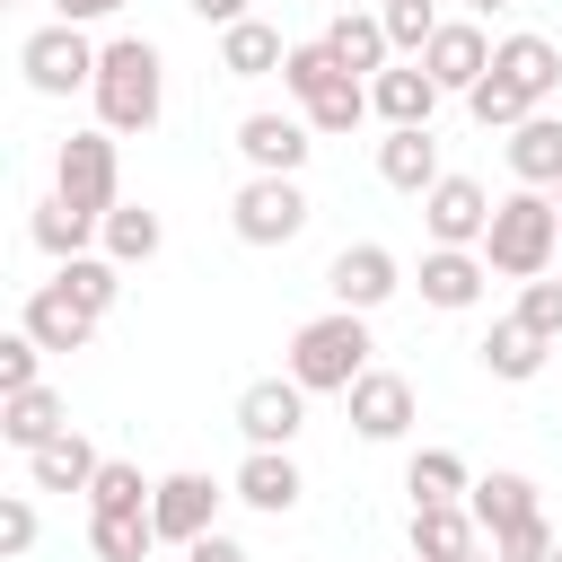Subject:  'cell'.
<instances>
[{
    "label": "cell",
    "mask_w": 562,
    "mask_h": 562,
    "mask_svg": "<svg viewBox=\"0 0 562 562\" xmlns=\"http://www.w3.org/2000/svg\"><path fill=\"white\" fill-rule=\"evenodd\" d=\"M334 79H351V70H342V61L325 53V35H307V44H290V61H281V88H290L299 105H316V97H325Z\"/></svg>",
    "instance_id": "e575fe53"
},
{
    "label": "cell",
    "mask_w": 562,
    "mask_h": 562,
    "mask_svg": "<svg viewBox=\"0 0 562 562\" xmlns=\"http://www.w3.org/2000/svg\"><path fill=\"white\" fill-rule=\"evenodd\" d=\"M553 562H562V544H553Z\"/></svg>",
    "instance_id": "681fc988"
},
{
    "label": "cell",
    "mask_w": 562,
    "mask_h": 562,
    "mask_svg": "<svg viewBox=\"0 0 562 562\" xmlns=\"http://www.w3.org/2000/svg\"><path fill=\"white\" fill-rule=\"evenodd\" d=\"M26 544H35V501L9 492V501H0V553H26Z\"/></svg>",
    "instance_id": "60d3db41"
},
{
    "label": "cell",
    "mask_w": 562,
    "mask_h": 562,
    "mask_svg": "<svg viewBox=\"0 0 562 562\" xmlns=\"http://www.w3.org/2000/svg\"><path fill=\"white\" fill-rule=\"evenodd\" d=\"M378 176H386L395 193H430V184L448 176V167H439V140H430V123H422V132H386V140H378Z\"/></svg>",
    "instance_id": "cb8c5ba5"
},
{
    "label": "cell",
    "mask_w": 562,
    "mask_h": 562,
    "mask_svg": "<svg viewBox=\"0 0 562 562\" xmlns=\"http://www.w3.org/2000/svg\"><path fill=\"white\" fill-rule=\"evenodd\" d=\"M465 562H501V553H492V544H483V553H465Z\"/></svg>",
    "instance_id": "bcb514c9"
},
{
    "label": "cell",
    "mask_w": 562,
    "mask_h": 562,
    "mask_svg": "<svg viewBox=\"0 0 562 562\" xmlns=\"http://www.w3.org/2000/svg\"><path fill=\"white\" fill-rule=\"evenodd\" d=\"M70 430V404L53 395V386H26V395H0V439L18 448V457H35L44 439H61Z\"/></svg>",
    "instance_id": "44dd1931"
},
{
    "label": "cell",
    "mask_w": 562,
    "mask_h": 562,
    "mask_svg": "<svg viewBox=\"0 0 562 562\" xmlns=\"http://www.w3.org/2000/svg\"><path fill=\"white\" fill-rule=\"evenodd\" d=\"M342 9H378V0H342Z\"/></svg>",
    "instance_id": "7dc6e473"
},
{
    "label": "cell",
    "mask_w": 562,
    "mask_h": 562,
    "mask_svg": "<svg viewBox=\"0 0 562 562\" xmlns=\"http://www.w3.org/2000/svg\"><path fill=\"white\" fill-rule=\"evenodd\" d=\"M228 228H237L246 246H290V237L307 228V193H299V176H246L237 202H228Z\"/></svg>",
    "instance_id": "8992f818"
},
{
    "label": "cell",
    "mask_w": 562,
    "mask_h": 562,
    "mask_svg": "<svg viewBox=\"0 0 562 562\" xmlns=\"http://www.w3.org/2000/svg\"><path fill=\"white\" fill-rule=\"evenodd\" d=\"M369 316H351V307H325V316H307L299 334H290V378L307 386V395H351L360 378H369Z\"/></svg>",
    "instance_id": "3957f363"
},
{
    "label": "cell",
    "mask_w": 562,
    "mask_h": 562,
    "mask_svg": "<svg viewBox=\"0 0 562 562\" xmlns=\"http://www.w3.org/2000/svg\"><path fill=\"white\" fill-rule=\"evenodd\" d=\"M97 53L105 44H88V26H35L26 44H18V70H26V88L35 97H70V88H97Z\"/></svg>",
    "instance_id": "277c9868"
},
{
    "label": "cell",
    "mask_w": 562,
    "mask_h": 562,
    "mask_svg": "<svg viewBox=\"0 0 562 562\" xmlns=\"http://www.w3.org/2000/svg\"><path fill=\"white\" fill-rule=\"evenodd\" d=\"M342 404H351V430H360V439H378V448L413 430V378H395V369H369Z\"/></svg>",
    "instance_id": "5bb4252c"
},
{
    "label": "cell",
    "mask_w": 562,
    "mask_h": 562,
    "mask_svg": "<svg viewBox=\"0 0 562 562\" xmlns=\"http://www.w3.org/2000/svg\"><path fill=\"white\" fill-rule=\"evenodd\" d=\"M483 281H492V263H483L474 246H430V255H422V299H430V307H448V316H457V307H474V299H483Z\"/></svg>",
    "instance_id": "d6986e66"
},
{
    "label": "cell",
    "mask_w": 562,
    "mask_h": 562,
    "mask_svg": "<svg viewBox=\"0 0 562 562\" xmlns=\"http://www.w3.org/2000/svg\"><path fill=\"white\" fill-rule=\"evenodd\" d=\"M281 61H290V44H281V26H263V18H246V26L220 35V70H228V79H281Z\"/></svg>",
    "instance_id": "484cf974"
},
{
    "label": "cell",
    "mask_w": 562,
    "mask_h": 562,
    "mask_svg": "<svg viewBox=\"0 0 562 562\" xmlns=\"http://www.w3.org/2000/svg\"><path fill=\"white\" fill-rule=\"evenodd\" d=\"M509 176H518L527 193H553V184H562V114H527V123L509 132Z\"/></svg>",
    "instance_id": "7402d4cb"
},
{
    "label": "cell",
    "mask_w": 562,
    "mask_h": 562,
    "mask_svg": "<svg viewBox=\"0 0 562 562\" xmlns=\"http://www.w3.org/2000/svg\"><path fill=\"white\" fill-rule=\"evenodd\" d=\"M88 237H105V220H88V211H70L61 193H44V202H35V246H44L53 263H70V255H88Z\"/></svg>",
    "instance_id": "f546056e"
},
{
    "label": "cell",
    "mask_w": 562,
    "mask_h": 562,
    "mask_svg": "<svg viewBox=\"0 0 562 562\" xmlns=\"http://www.w3.org/2000/svg\"><path fill=\"white\" fill-rule=\"evenodd\" d=\"M553 211H562V184H553Z\"/></svg>",
    "instance_id": "c3c4849f"
},
{
    "label": "cell",
    "mask_w": 562,
    "mask_h": 562,
    "mask_svg": "<svg viewBox=\"0 0 562 562\" xmlns=\"http://www.w3.org/2000/svg\"><path fill=\"white\" fill-rule=\"evenodd\" d=\"M369 114H386V132H422L439 114V79L422 61H395V70L369 79Z\"/></svg>",
    "instance_id": "9a60e30c"
},
{
    "label": "cell",
    "mask_w": 562,
    "mask_h": 562,
    "mask_svg": "<svg viewBox=\"0 0 562 562\" xmlns=\"http://www.w3.org/2000/svg\"><path fill=\"white\" fill-rule=\"evenodd\" d=\"M465 114H474V123H483V132H518V123H527V114H536V105H527V88H509V79H501V70H483V88H474V97H465Z\"/></svg>",
    "instance_id": "d590c367"
},
{
    "label": "cell",
    "mask_w": 562,
    "mask_h": 562,
    "mask_svg": "<svg viewBox=\"0 0 562 562\" xmlns=\"http://www.w3.org/2000/svg\"><path fill=\"white\" fill-rule=\"evenodd\" d=\"M299 114H307V132H351V123L369 114V79H334V88H325L316 105H299Z\"/></svg>",
    "instance_id": "8d00e7d4"
},
{
    "label": "cell",
    "mask_w": 562,
    "mask_h": 562,
    "mask_svg": "<svg viewBox=\"0 0 562 562\" xmlns=\"http://www.w3.org/2000/svg\"><path fill=\"white\" fill-rule=\"evenodd\" d=\"M184 562H246V544H237V536H220V527H211V536H202V544H184Z\"/></svg>",
    "instance_id": "7bdbcfd3"
},
{
    "label": "cell",
    "mask_w": 562,
    "mask_h": 562,
    "mask_svg": "<svg viewBox=\"0 0 562 562\" xmlns=\"http://www.w3.org/2000/svg\"><path fill=\"white\" fill-rule=\"evenodd\" d=\"M97 465H105V457H97L79 430H61V439H44V448L26 457V483H35V492H88Z\"/></svg>",
    "instance_id": "d4e9b609"
},
{
    "label": "cell",
    "mask_w": 562,
    "mask_h": 562,
    "mask_svg": "<svg viewBox=\"0 0 562 562\" xmlns=\"http://www.w3.org/2000/svg\"><path fill=\"white\" fill-rule=\"evenodd\" d=\"M465 509H474V527H483V536H509V527H527V518H544V509H536V483H527V474H509V465H492V474H474V492H465Z\"/></svg>",
    "instance_id": "ffe728a7"
},
{
    "label": "cell",
    "mask_w": 562,
    "mask_h": 562,
    "mask_svg": "<svg viewBox=\"0 0 562 562\" xmlns=\"http://www.w3.org/2000/svg\"><path fill=\"white\" fill-rule=\"evenodd\" d=\"M518 325L536 334V342H562V281L544 272V281H518Z\"/></svg>",
    "instance_id": "f35d334b"
},
{
    "label": "cell",
    "mask_w": 562,
    "mask_h": 562,
    "mask_svg": "<svg viewBox=\"0 0 562 562\" xmlns=\"http://www.w3.org/2000/svg\"><path fill=\"white\" fill-rule=\"evenodd\" d=\"M114 9H123V0H53L61 26H97V18H114Z\"/></svg>",
    "instance_id": "ee69618b"
},
{
    "label": "cell",
    "mask_w": 562,
    "mask_h": 562,
    "mask_svg": "<svg viewBox=\"0 0 562 562\" xmlns=\"http://www.w3.org/2000/svg\"><path fill=\"white\" fill-rule=\"evenodd\" d=\"M237 149H246L255 176H299L307 149H316V132H307V114H246L237 123Z\"/></svg>",
    "instance_id": "7c38bea8"
},
{
    "label": "cell",
    "mask_w": 562,
    "mask_h": 562,
    "mask_svg": "<svg viewBox=\"0 0 562 562\" xmlns=\"http://www.w3.org/2000/svg\"><path fill=\"white\" fill-rule=\"evenodd\" d=\"M123 176H114V132H70L61 149H53V193L70 202V211H88V220H105L123 193H114Z\"/></svg>",
    "instance_id": "5b68a950"
},
{
    "label": "cell",
    "mask_w": 562,
    "mask_h": 562,
    "mask_svg": "<svg viewBox=\"0 0 562 562\" xmlns=\"http://www.w3.org/2000/svg\"><path fill=\"white\" fill-rule=\"evenodd\" d=\"M483 263L501 272V281H544L553 263H562V211H553V193H501L492 202V228H483Z\"/></svg>",
    "instance_id": "7a4b0ae2"
},
{
    "label": "cell",
    "mask_w": 562,
    "mask_h": 562,
    "mask_svg": "<svg viewBox=\"0 0 562 562\" xmlns=\"http://www.w3.org/2000/svg\"><path fill=\"white\" fill-rule=\"evenodd\" d=\"M18 325H26L44 351H88V342H97V316H88L61 281H35V290H26V307H18Z\"/></svg>",
    "instance_id": "4fadbf2b"
},
{
    "label": "cell",
    "mask_w": 562,
    "mask_h": 562,
    "mask_svg": "<svg viewBox=\"0 0 562 562\" xmlns=\"http://www.w3.org/2000/svg\"><path fill=\"white\" fill-rule=\"evenodd\" d=\"M88 544H97V562H149V553H158V518H149V509L88 518Z\"/></svg>",
    "instance_id": "4dcf8cb0"
},
{
    "label": "cell",
    "mask_w": 562,
    "mask_h": 562,
    "mask_svg": "<svg viewBox=\"0 0 562 562\" xmlns=\"http://www.w3.org/2000/svg\"><path fill=\"white\" fill-rule=\"evenodd\" d=\"M97 132H149L158 114H167V53L149 44V35H114L105 53H97Z\"/></svg>",
    "instance_id": "6da1fadb"
},
{
    "label": "cell",
    "mask_w": 562,
    "mask_h": 562,
    "mask_svg": "<svg viewBox=\"0 0 562 562\" xmlns=\"http://www.w3.org/2000/svg\"><path fill=\"white\" fill-rule=\"evenodd\" d=\"M492 70H501L509 88H527V105L544 114V97L562 88V44H544V35H501V44H492Z\"/></svg>",
    "instance_id": "ac0fdd59"
},
{
    "label": "cell",
    "mask_w": 562,
    "mask_h": 562,
    "mask_svg": "<svg viewBox=\"0 0 562 562\" xmlns=\"http://www.w3.org/2000/svg\"><path fill=\"white\" fill-rule=\"evenodd\" d=\"M325 53H334L351 79H378V70H395V44H386L378 9H334V26H325Z\"/></svg>",
    "instance_id": "e0dca14e"
},
{
    "label": "cell",
    "mask_w": 562,
    "mask_h": 562,
    "mask_svg": "<svg viewBox=\"0 0 562 562\" xmlns=\"http://www.w3.org/2000/svg\"><path fill=\"white\" fill-rule=\"evenodd\" d=\"M325 290H334V307H351V316H369V307H386L395 290H404V263L386 255V246H342L334 263H325Z\"/></svg>",
    "instance_id": "ba28073f"
},
{
    "label": "cell",
    "mask_w": 562,
    "mask_h": 562,
    "mask_svg": "<svg viewBox=\"0 0 562 562\" xmlns=\"http://www.w3.org/2000/svg\"><path fill=\"white\" fill-rule=\"evenodd\" d=\"M553 544H562V536H553L544 518H527V527H509V536H492V553H501V562H553Z\"/></svg>",
    "instance_id": "ab89813d"
},
{
    "label": "cell",
    "mask_w": 562,
    "mask_h": 562,
    "mask_svg": "<svg viewBox=\"0 0 562 562\" xmlns=\"http://www.w3.org/2000/svg\"><path fill=\"white\" fill-rule=\"evenodd\" d=\"M149 518H158V544H202L211 536V518H220V483L211 474H158V501H149Z\"/></svg>",
    "instance_id": "30bf717a"
},
{
    "label": "cell",
    "mask_w": 562,
    "mask_h": 562,
    "mask_svg": "<svg viewBox=\"0 0 562 562\" xmlns=\"http://www.w3.org/2000/svg\"><path fill=\"white\" fill-rule=\"evenodd\" d=\"M184 9H193V18H202V26H220V35H228V26H246V18H255V9H246V0H184Z\"/></svg>",
    "instance_id": "b9f144b4"
},
{
    "label": "cell",
    "mask_w": 562,
    "mask_h": 562,
    "mask_svg": "<svg viewBox=\"0 0 562 562\" xmlns=\"http://www.w3.org/2000/svg\"><path fill=\"white\" fill-rule=\"evenodd\" d=\"M404 492H413V509H448V501H465V492H474V474H465V457H457V448H413Z\"/></svg>",
    "instance_id": "4316f807"
},
{
    "label": "cell",
    "mask_w": 562,
    "mask_h": 562,
    "mask_svg": "<svg viewBox=\"0 0 562 562\" xmlns=\"http://www.w3.org/2000/svg\"><path fill=\"white\" fill-rule=\"evenodd\" d=\"M422 228H430V246H474V255H483L492 193H483L474 176H439V184L422 193Z\"/></svg>",
    "instance_id": "52a82bcc"
},
{
    "label": "cell",
    "mask_w": 562,
    "mask_h": 562,
    "mask_svg": "<svg viewBox=\"0 0 562 562\" xmlns=\"http://www.w3.org/2000/svg\"><path fill=\"white\" fill-rule=\"evenodd\" d=\"M378 26H386V44H395V61H422L448 18H439V0H378Z\"/></svg>",
    "instance_id": "d6a6232c"
},
{
    "label": "cell",
    "mask_w": 562,
    "mask_h": 562,
    "mask_svg": "<svg viewBox=\"0 0 562 562\" xmlns=\"http://www.w3.org/2000/svg\"><path fill=\"white\" fill-rule=\"evenodd\" d=\"M465 9H509V0H465Z\"/></svg>",
    "instance_id": "f6af8a7d"
},
{
    "label": "cell",
    "mask_w": 562,
    "mask_h": 562,
    "mask_svg": "<svg viewBox=\"0 0 562 562\" xmlns=\"http://www.w3.org/2000/svg\"><path fill=\"white\" fill-rule=\"evenodd\" d=\"M553 272H562V263H553Z\"/></svg>",
    "instance_id": "f907efd6"
},
{
    "label": "cell",
    "mask_w": 562,
    "mask_h": 562,
    "mask_svg": "<svg viewBox=\"0 0 562 562\" xmlns=\"http://www.w3.org/2000/svg\"><path fill=\"white\" fill-rule=\"evenodd\" d=\"M465 553H483V527H474L465 501H448V509H413V562H465Z\"/></svg>",
    "instance_id": "603a6c76"
},
{
    "label": "cell",
    "mask_w": 562,
    "mask_h": 562,
    "mask_svg": "<svg viewBox=\"0 0 562 562\" xmlns=\"http://www.w3.org/2000/svg\"><path fill=\"white\" fill-rule=\"evenodd\" d=\"M53 281H61L88 316H105V307L123 299V263H114V255H70V263H53Z\"/></svg>",
    "instance_id": "1f68e13d"
},
{
    "label": "cell",
    "mask_w": 562,
    "mask_h": 562,
    "mask_svg": "<svg viewBox=\"0 0 562 562\" xmlns=\"http://www.w3.org/2000/svg\"><path fill=\"white\" fill-rule=\"evenodd\" d=\"M474 351H483V369H492L501 386H527V378L544 369V351H553V342H536V334H527L518 316H501V325H492V334H483Z\"/></svg>",
    "instance_id": "83f0119b"
},
{
    "label": "cell",
    "mask_w": 562,
    "mask_h": 562,
    "mask_svg": "<svg viewBox=\"0 0 562 562\" xmlns=\"http://www.w3.org/2000/svg\"><path fill=\"white\" fill-rule=\"evenodd\" d=\"M237 430H246V448H290L307 430V386L299 378H255L237 395Z\"/></svg>",
    "instance_id": "9c48e42d"
},
{
    "label": "cell",
    "mask_w": 562,
    "mask_h": 562,
    "mask_svg": "<svg viewBox=\"0 0 562 562\" xmlns=\"http://www.w3.org/2000/svg\"><path fill=\"white\" fill-rule=\"evenodd\" d=\"M158 501V483L140 474V465H123V457H105L97 465V483H88V518H114V509H149Z\"/></svg>",
    "instance_id": "836d02e7"
},
{
    "label": "cell",
    "mask_w": 562,
    "mask_h": 562,
    "mask_svg": "<svg viewBox=\"0 0 562 562\" xmlns=\"http://www.w3.org/2000/svg\"><path fill=\"white\" fill-rule=\"evenodd\" d=\"M246 509H263V518H281V509H299V457L290 448H246V465H237V483H228Z\"/></svg>",
    "instance_id": "2e32d148"
},
{
    "label": "cell",
    "mask_w": 562,
    "mask_h": 562,
    "mask_svg": "<svg viewBox=\"0 0 562 562\" xmlns=\"http://www.w3.org/2000/svg\"><path fill=\"white\" fill-rule=\"evenodd\" d=\"M158 246H167V220H158L149 202H114V211H105V255H114L123 272H132V263H149Z\"/></svg>",
    "instance_id": "f1b7e54d"
},
{
    "label": "cell",
    "mask_w": 562,
    "mask_h": 562,
    "mask_svg": "<svg viewBox=\"0 0 562 562\" xmlns=\"http://www.w3.org/2000/svg\"><path fill=\"white\" fill-rule=\"evenodd\" d=\"M422 70L439 79V97H474V88H483V70H492V44H483V26H474V18H448V26L430 35Z\"/></svg>",
    "instance_id": "8fae6325"
},
{
    "label": "cell",
    "mask_w": 562,
    "mask_h": 562,
    "mask_svg": "<svg viewBox=\"0 0 562 562\" xmlns=\"http://www.w3.org/2000/svg\"><path fill=\"white\" fill-rule=\"evenodd\" d=\"M26 386H44V342L18 325V334H0V395H26Z\"/></svg>",
    "instance_id": "74e56055"
}]
</instances>
